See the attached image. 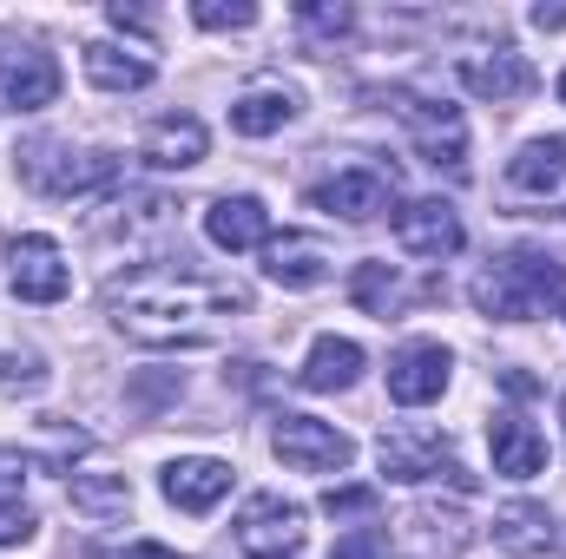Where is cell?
I'll use <instances>...</instances> for the list:
<instances>
[{
  "instance_id": "3",
  "label": "cell",
  "mask_w": 566,
  "mask_h": 559,
  "mask_svg": "<svg viewBox=\"0 0 566 559\" xmlns=\"http://www.w3.org/2000/svg\"><path fill=\"white\" fill-rule=\"evenodd\" d=\"M20 178L46 198H86V191L119 178V158L113 151H73L66 139H33L20 151Z\"/></svg>"
},
{
  "instance_id": "34",
  "label": "cell",
  "mask_w": 566,
  "mask_h": 559,
  "mask_svg": "<svg viewBox=\"0 0 566 559\" xmlns=\"http://www.w3.org/2000/svg\"><path fill=\"white\" fill-rule=\"evenodd\" d=\"M106 20H113L119 33H151V13H145V7H126V0H113V7H106Z\"/></svg>"
},
{
  "instance_id": "22",
  "label": "cell",
  "mask_w": 566,
  "mask_h": 559,
  "mask_svg": "<svg viewBox=\"0 0 566 559\" xmlns=\"http://www.w3.org/2000/svg\"><path fill=\"white\" fill-rule=\"evenodd\" d=\"M296 113H303V99H296L290 86H251V93L231 99V133H244V139H271V133H283Z\"/></svg>"
},
{
  "instance_id": "39",
  "label": "cell",
  "mask_w": 566,
  "mask_h": 559,
  "mask_svg": "<svg viewBox=\"0 0 566 559\" xmlns=\"http://www.w3.org/2000/svg\"><path fill=\"white\" fill-rule=\"evenodd\" d=\"M560 415H566V402H560Z\"/></svg>"
},
{
  "instance_id": "4",
  "label": "cell",
  "mask_w": 566,
  "mask_h": 559,
  "mask_svg": "<svg viewBox=\"0 0 566 559\" xmlns=\"http://www.w3.org/2000/svg\"><path fill=\"white\" fill-rule=\"evenodd\" d=\"M389 113L409 126V139L422 151L434 171H448V178H468V119H461V106H448V99H422V93H389Z\"/></svg>"
},
{
  "instance_id": "35",
  "label": "cell",
  "mask_w": 566,
  "mask_h": 559,
  "mask_svg": "<svg viewBox=\"0 0 566 559\" xmlns=\"http://www.w3.org/2000/svg\"><path fill=\"white\" fill-rule=\"evenodd\" d=\"M106 559H185L178 547H158V540H133V547H119V553H106Z\"/></svg>"
},
{
  "instance_id": "2",
  "label": "cell",
  "mask_w": 566,
  "mask_h": 559,
  "mask_svg": "<svg viewBox=\"0 0 566 559\" xmlns=\"http://www.w3.org/2000/svg\"><path fill=\"white\" fill-rule=\"evenodd\" d=\"M474 309L494 316V323H527L541 316L554 296H566V264L547 257V251H507L501 264H488L481 277L468 283Z\"/></svg>"
},
{
  "instance_id": "26",
  "label": "cell",
  "mask_w": 566,
  "mask_h": 559,
  "mask_svg": "<svg viewBox=\"0 0 566 559\" xmlns=\"http://www.w3.org/2000/svg\"><path fill=\"white\" fill-rule=\"evenodd\" d=\"M296 27H303L310 46H336V40L356 33V7L349 0H303L296 7Z\"/></svg>"
},
{
  "instance_id": "28",
  "label": "cell",
  "mask_w": 566,
  "mask_h": 559,
  "mask_svg": "<svg viewBox=\"0 0 566 559\" xmlns=\"http://www.w3.org/2000/svg\"><path fill=\"white\" fill-rule=\"evenodd\" d=\"M40 389H46V362H40L33 349H27V356L7 349V356H0V395H40Z\"/></svg>"
},
{
  "instance_id": "7",
  "label": "cell",
  "mask_w": 566,
  "mask_h": 559,
  "mask_svg": "<svg viewBox=\"0 0 566 559\" xmlns=\"http://www.w3.org/2000/svg\"><path fill=\"white\" fill-rule=\"evenodd\" d=\"M271 447L296 474H343L356 461V441L336 421H316V415H277L271 421Z\"/></svg>"
},
{
  "instance_id": "21",
  "label": "cell",
  "mask_w": 566,
  "mask_h": 559,
  "mask_svg": "<svg viewBox=\"0 0 566 559\" xmlns=\"http://www.w3.org/2000/svg\"><path fill=\"white\" fill-rule=\"evenodd\" d=\"M488 441H494V474H507V481H534V474L547 467V434H541L534 421L494 415Z\"/></svg>"
},
{
  "instance_id": "27",
  "label": "cell",
  "mask_w": 566,
  "mask_h": 559,
  "mask_svg": "<svg viewBox=\"0 0 566 559\" xmlns=\"http://www.w3.org/2000/svg\"><path fill=\"white\" fill-rule=\"evenodd\" d=\"M349 296L369 309V316H396L402 309V277H396V264H356V277H349Z\"/></svg>"
},
{
  "instance_id": "23",
  "label": "cell",
  "mask_w": 566,
  "mask_h": 559,
  "mask_svg": "<svg viewBox=\"0 0 566 559\" xmlns=\"http://www.w3.org/2000/svg\"><path fill=\"white\" fill-rule=\"evenodd\" d=\"M80 66H86V80H93L99 93H145V86H151V60H145V53H126V46H113V40L80 46Z\"/></svg>"
},
{
  "instance_id": "16",
  "label": "cell",
  "mask_w": 566,
  "mask_h": 559,
  "mask_svg": "<svg viewBox=\"0 0 566 559\" xmlns=\"http://www.w3.org/2000/svg\"><path fill=\"white\" fill-rule=\"evenodd\" d=\"M507 191L521 198H541V204H560L566 198V139H527L507 158Z\"/></svg>"
},
{
  "instance_id": "30",
  "label": "cell",
  "mask_w": 566,
  "mask_h": 559,
  "mask_svg": "<svg viewBox=\"0 0 566 559\" xmlns=\"http://www.w3.org/2000/svg\"><path fill=\"white\" fill-rule=\"evenodd\" d=\"M191 20H198V27H211V33H224V27H251V20H258V7H251V0H198V7H191Z\"/></svg>"
},
{
  "instance_id": "24",
  "label": "cell",
  "mask_w": 566,
  "mask_h": 559,
  "mask_svg": "<svg viewBox=\"0 0 566 559\" xmlns=\"http://www.w3.org/2000/svg\"><path fill=\"white\" fill-rule=\"evenodd\" d=\"M494 547H507V553L534 559L554 547V520H547V507L541 500H507L501 514H494Z\"/></svg>"
},
{
  "instance_id": "38",
  "label": "cell",
  "mask_w": 566,
  "mask_h": 559,
  "mask_svg": "<svg viewBox=\"0 0 566 559\" xmlns=\"http://www.w3.org/2000/svg\"><path fill=\"white\" fill-rule=\"evenodd\" d=\"M560 316H566V303H560Z\"/></svg>"
},
{
  "instance_id": "13",
  "label": "cell",
  "mask_w": 566,
  "mask_h": 559,
  "mask_svg": "<svg viewBox=\"0 0 566 559\" xmlns=\"http://www.w3.org/2000/svg\"><path fill=\"white\" fill-rule=\"evenodd\" d=\"M448 376H454V356H448L441 342H402V349L389 356V402L428 409V402H441Z\"/></svg>"
},
{
  "instance_id": "14",
  "label": "cell",
  "mask_w": 566,
  "mask_h": 559,
  "mask_svg": "<svg viewBox=\"0 0 566 559\" xmlns=\"http://www.w3.org/2000/svg\"><path fill=\"white\" fill-rule=\"evenodd\" d=\"M461 86L474 99H494V106H514L534 93V60L514 53V46H494V53H468L461 60Z\"/></svg>"
},
{
  "instance_id": "17",
  "label": "cell",
  "mask_w": 566,
  "mask_h": 559,
  "mask_svg": "<svg viewBox=\"0 0 566 559\" xmlns=\"http://www.w3.org/2000/svg\"><path fill=\"white\" fill-rule=\"evenodd\" d=\"M363 369H369L363 342H349V336H316V342H310V362L296 369V382H303L310 395H336V389H356Z\"/></svg>"
},
{
  "instance_id": "18",
  "label": "cell",
  "mask_w": 566,
  "mask_h": 559,
  "mask_svg": "<svg viewBox=\"0 0 566 559\" xmlns=\"http://www.w3.org/2000/svg\"><path fill=\"white\" fill-rule=\"evenodd\" d=\"M205 238H211L218 251H264V244H271V211H264V198H218V204L205 211Z\"/></svg>"
},
{
  "instance_id": "29",
  "label": "cell",
  "mask_w": 566,
  "mask_h": 559,
  "mask_svg": "<svg viewBox=\"0 0 566 559\" xmlns=\"http://www.w3.org/2000/svg\"><path fill=\"white\" fill-rule=\"evenodd\" d=\"M376 507H382L376 487H329V494H323V514H329V520H369Z\"/></svg>"
},
{
  "instance_id": "37",
  "label": "cell",
  "mask_w": 566,
  "mask_h": 559,
  "mask_svg": "<svg viewBox=\"0 0 566 559\" xmlns=\"http://www.w3.org/2000/svg\"><path fill=\"white\" fill-rule=\"evenodd\" d=\"M560 99H566V73H560Z\"/></svg>"
},
{
  "instance_id": "25",
  "label": "cell",
  "mask_w": 566,
  "mask_h": 559,
  "mask_svg": "<svg viewBox=\"0 0 566 559\" xmlns=\"http://www.w3.org/2000/svg\"><path fill=\"white\" fill-rule=\"evenodd\" d=\"M66 494L93 520H126L133 514V481L126 474H66Z\"/></svg>"
},
{
  "instance_id": "1",
  "label": "cell",
  "mask_w": 566,
  "mask_h": 559,
  "mask_svg": "<svg viewBox=\"0 0 566 559\" xmlns=\"http://www.w3.org/2000/svg\"><path fill=\"white\" fill-rule=\"evenodd\" d=\"M106 316L139 349H218L231 323L251 316V289L198 271H133L106 289Z\"/></svg>"
},
{
  "instance_id": "32",
  "label": "cell",
  "mask_w": 566,
  "mask_h": 559,
  "mask_svg": "<svg viewBox=\"0 0 566 559\" xmlns=\"http://www.w3.org/2000/svg\"><path fill=\"white\" fill-rule=\"evenodd\" d=\"M33 540V507L27 500H0V547H20Z\"/></svg>"
},
{
  "instance_id": "8",
  "label": "cell",
  "mask_w": 566,
  "mask_h": 559,
  "mask_svg": "<svg viewBox=\"0 0 566 559\" xmlns=\"http://www.w3.org/2000/svg\"><path fill=\"white\" fill-rule=\"evenodd\" d=\"M238 553L244 559H296L303 553V507L283 494H251L238 507Z\"/></svg>"
},
{
  "instance_id": "11",
  "label": "cell",
  "mask_w": 566,
  "mask_h": 559,
  "mask_svg": "<svg viewBox=\"0 0 566 559\" xmlns=\"http://www.w3.org/2000/svg\"><path fill=\"white\" fill-rule=\"evenodd\" d=\"M7 277H13V296L20 303H60L66 289H73V271H66V251L53 244V238H13V251H7Z\"/></svg>"
},
{
  "instance_id": "9",
  "label": "cell",
  "mask_w": 566,
  "mask_h": 559,
  "mask_svg": "<svg viewBox=\"0 0 566 559\" xmlns=\"http://www.w3.org/2000/svg\"><path fill=\"white\" fill-rule=\"evenodd\" d=\"M389 198H396V171H389V165H336V171L310 191V204L329 211V218H343V224L382 218Z\"/></svg>"
},
{
  "instance_id": "12",
  "label": "cell",
  "mask_w": 566,
  "mask_h": 559,
  "mask_svg": "<svg viewBox=\"0 0 566 559\" xmlns=\"http://www.w3.org/2000/svg\"><path fill=\"white\" fill-rule=\"evenodd\" d=\"M461 547H468L461 507H416L389 534V559H461Z\"/></svg>"
},
{
  "instance_id": "19",
  "label": "cell",
  "mask_w": 566,
  "mask_h": 559,
  "mask_svg": "<svg viewBox=\"0 0 566 559\" xmlns=\"http://www.w3.org/2000/svg\"><path fill=\"white\" fill-rule=\"evenodd\" d=\"M158 487H165V500H171V507H185V514H211V507L231 494V467H224V461L191 454V461H171Z\"/></svg>"
},
{
  "instance_id": "20",
  "label": "cell",
  "mask_w": 566,
  "mask_h": 559,
  "mask_svg": "<svg viewBox=\"0 0 566 559\" xmlns=\"http://www.w3.org/2000/svg\"><path fill=\"white\" fill-rule=\"evenodd\" d=\"M205 151H211V133H205L191 113H171V119H158V126L145 133V145H139V158L151 165V171H191Z\"/></svg>"
},
{
  "instance_id": "15",
  "label": "cell",
  "mask_w": 566,
  "mask_h": 559,
  "mask_svg": "<svg viewBox=\"0 0 566 559\" xmlns=\"http://www.w3.org/2000/svg\"><path fill=\"white\" fill-rule=\"evenodd\" d=\"M329 244L323 238H310V231H271V244H264V277L277 283V289H316V283L329 277Z\"/></svg>"
},
{
  "instance_id": "10",
  "label": "cell",
  "mask_w": 566,
  "mask_h": 559,
  "mask_svg": "<svg viewBox=\"0 0 566 559\" xmlns=\"http://www.w3.org/2000/svg\"><path fill=\"white\" fill-rule=\"evenodd\" d=\"M396 244H402L409 257H428V264L454 257V251L468 244V231H461V211H454L448 198H409V204L396 211Z\"/></svg>"
},
{
  "instance_id": "5",
  "label": "cell",
  "mask_w": 566,
  "mask_h": 559,
  "mask_svg": "<svg viewBox=\"0 0 566 559\" xmlns=\"http://www.w3.org/2000/svg\"><path fill=\"white\" fill-rule=\"evenodd\" d=\"M376 454H382V474H389V481H409V487H416V481H454L461 494H474V474L454 461V447H448L434 428H389Z\"/></svg>"
},
{
  "instance_id": "36",
  "label": "cell",
  "mask_w": 566,
  "mask_h": 559,
  "mask_svg": "<svg viewBox=\"0 0 566 559\" xmlns=\"http://www.w3.org/2000/svg\"><path fill=\"white\" fill-rule=\"evenodd\" d=\"M534 27H547V33L566 27V7H534Z\"/></svg>"
},
{
  "instance_id": "31",
  "label": "cell",
  "mask_w": 566,
  "mask_h": 559,
  "mask_svg": "<svg viewBox=\"0 0 566 559\" xmlns=\"http://www.w3.org/2000/svg\"><path fill=\"white\" fill-rule=\"evenodd\" d=\"M329 559H389V534L382 527H349Z\"/></svg>"
},
{
  "instance_id": "33",
  "label": "cell",
  "mask_w": 566,
  "mask_h": 559,
  "mask_svg": "<svg viewBox=\"0 0 566 559\" xmlns=\"http://www.w3.org/2000/svg\"><path fill=\"white\" fill-rule=\"evenodd\" d=\"M27 474H33V461L13 454V447H0V500H20V481Z\"/></svg>"
},
{
  "instance_id": "6",
  "label": "cell",
  "mask_w": 566,
  "mask_h": 559,
  "mask_svg": "<svg viewBox=\"0 0 566 559\" xmlns=\"http://www.w3.org/2000/svg\"><path fill=\"white\" fill-rule=\"evenodd\" d=\"M60 99V60L40 40L0 33V106L7 113H40Z\"/></svg>"
}]
</instances>
